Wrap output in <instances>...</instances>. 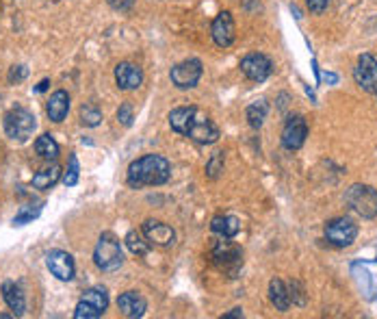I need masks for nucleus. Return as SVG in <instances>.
Wrapping results in <instances>:
<instances>
[{"mask_svg":"<svg viewBox=\"0 0 377 319\" xmlns=\"http://www.w3.org/2000/svg\"><path fill=\"white\" fill-rule=\"evenodd\" d=\"M169 126L174 133L193 139L200 146L217 144L222 137V131L215 122H210L208 115L197 107H178L169 113Z\"/></svg>","mask_w":377,"mask_h":319,"instance_id":"obj_1","label":"nucleus"},{"mask_svg":"<svg viewBox=\"0 0 377 319\" xmlns=\"http://www.w3.org/2000/svg\"><path fill=\"white\" fill-rule=\"evenodd\" d=\"M171 178V165L161 154H144L128 165L126 183L130 189L165 185Z\"/></svg>","mask_w":377,"mask_h":319,"instance_id":"obj_2","label":"nucleus"},{"mask_svg":"<svg viewBox=\"0 0 377 319\" xmlns=\"http://www.w3.org/2000/svg\"><path fill=\"white\" fill-rule=\"evenodd\" d=\"M93 263L100 272H117L124 263V252H122V244L113 232H102L98 244L93 248Z\"/></svg>","mask_w":377,"mask_h":319,"instance_id":"obj_3","label":"nucleus"},{"mask_svg":"<svg viewBox=\"0 0 377 319\" xmlns=\"http://www.w3.org/2000/svg\"><path fill=\"white\" fill-rule=\"evenodd\" d=\"M345 202L351 211H355L364 219L377 217V189L371 185L355 183L345 191Z\"/></svg>","mask_w":377,"mask_h":319,"instance_id":"obj_4","label":"nucleus"},{"mask_svg":"<svg viewBox=\"0 0 377 319\" xmlns=\"http://www.w3.org/2000/svg\"><path fill=\"white\" fill-rule=\"evenodd\" d=\"M3 126H5L7 137L13 139V142H26V139L33 135L37 122H35V115H33L29 109L15 107V109H11V111L5 113Z\"/></svg>","mask_w":377,"mask_h":319,"instance_id":"obj_5","label":"nucleus"},{"mask_svg":"<svg viewBox=\"0 0 377 319\" xmlns=\"http://www.w3.org/2000/svg\"><path fill=\"white\" fill-rule=\"evenodd\" d=\"M109 309V293L105 287H91L83 291L74 309V319H98Z\"/></svg>","mask_w":377,"mask_h":319,"instance_id":"obj_6","label":"nucleus"},{"mask_svg":"<svg viewBox=\"0 0 377 319\" xmlns=\"http://www.w3.org/2000/svg\"><path fill=\"white\" fill-rule=\"evenodd\" d=\"M213 261L220 269L230 274V278H236V274L243 267V252L230 244V239L222 237V242L213 244Z\"/></svg>","mask_w":377,"mask_h":319,"instance_id":"obj_7","label":"nucleus"},{"mask_svg":"<svg viewBox=\"0 0 377 319\" xmlns=\"http://www.w3.org/2000/svg\"><path fill=\"white\" fill-rule=\"evenodd\" d=\"M358 237V224L351 217H334L325 224V239L336 248H349Z\"/></svg>","mask_w":377,"mask_h":319,"instance_id":"obj_8","label":"nucleus"},{"mask_svg":"<svg viewBox=\"0 0 377 319\" xmlns=\"http://www.w3.org/2000/svg\"><path fill=\"white\" fill-rule=\"evenodd\" d=\"M351 276L367 300H377V261H355Z\"/></svg>","mask_w":377,"mask_h":319,"instance_id":"obj_9","label":"nucleus"},{"mask_svg":"<svg viewBox=\"0 0 377 319\" xmlns=\"http://www.w3.org/2000/svg\"><path fill=\"white\" fill-rule=\"evenodd\" d=\"M202 61L200 59H187V61L176 64L169 72L171 83L178 89H193L202 78Z\"/></svg>","mask_w":377,"mask_h":319,"instance_id":"obj_10","label":"nucleus"},{"mask_svg":"<svg viewBox=\"0 0 377 319\" xmlns=\"http://www.w3.org/2000/svg\"><path fill=\"white\" fill-rule=\"evenodd\" d=\"M241 72L245 74V78H249V81L254 83H265L267 78L271 76L273 72V64L271 59L263 52H249L241 59L239 64Z\"/></svg>","mask_w":377,"mask_h":319,"instance_id":"obj_11","label":"nucleus"},{"mask_svg":"<svg viewBox=\"0 0 377 319\" xmlns=\"http://www.w3.org/2000/svg\"><path fill=\"white\" fill-rule=\"evenodd\" d=\"M353 81L360 89L375 94L377 91V59L369 52L360 54L358 64L353 68Z\"/></svg>","mask_w":377,"mask_h":319,"instance_id":"obj_12","label":"nucleus"},{"mask_svg":"<svg viewBox=\"0 0 377 319\" xmlns=\"http://www.w3.org/2000/svg\"><path fill=\"white\" fill-rule=\"evenodd\" d=\"M46 265L50 269V274L54 278L63 283H70L74 274H76V263H74V256L66 250H50L46 254Z\"/></svg>","mask_w":377,"mask_h":319,"instance_id":"obj_13","label":"nucleus"},{"mask_svg":"<svg viewBox=\"0 0 377 319\" xmlns=\"http://www.w3.org/2000/svg\"><path fill=\"white\" fill-rule=\"evenodd\" d=\"M210 35H213V42L220 48H230L234 44L236 27H234V20H232L230 11L217 13V17L213 20V24H210Z\"/></svg>","mask_w":377,"mask_h":319,"instance_id":"obj_14","label":"nucleus"},{"mask_svg":"<svg viewBox=\"0 0 377 319\" xmlns=\"http://www.w3.org/2000/svg\"><path fill=\"white\" fill-rule=\"evenodd\" d=\"M308 137V124L302 115H293L286 119L284 131H282V146L286 150H300L306 144Z\"/></svg>","mask_w":377,"mask_h":319,"instance_id":"obj_15","label":"nucleus"},{"mask_svg":"<svg viewBox=\"0 0 377 319\" xmlns=\"http://www.w3.org/2000/svg\"><path fill=\"white\" fill-rule=\"evenodd\" d=\"M141 232L146 235V239L152 246H161V248H169L176 242V230L158 219H146Z\"/></svg>","mask_w":377,"mask_h":319,"instance_id":"obj_16","label":"nucleus"},{"mask_svg":"<svg viewBox=\"0 0 377 319\" xmlns=\"http://www.w3.org/2000/svg\"><path fill=\"white\" fill-rule=\"evenodd\" d=\"M115 83L120 89L124 91H132V89H139L144 83V70L139 68L137 64H130V61H122L115 66Z\"/></svg>","mask_w":377,"mask_h":319,"instance_id":"obj_17","label":"nucleus"},{"mask_svg":"<svg viewBox=\"0 0 377 319\" xmlns=\"http://www.w3.org/2000/svg\"><path fill=\"white\" fill-rule=\"evenodd\" d=\"M0 293H3L5 304L9 306V311L15 317H22L26 313V295H24V289H22V285H20V283L5 281L3 287H0Z\"/></svg>","mask_w":377,"mask_h":319,"instance_id":"obj_18","label":"nucleus"},{"mask_svg":"<svg viewBox=\"0 0 377 319\" xmlns=\"http://www.w3.org/2000/svg\"><path fill=\"white\" fill-rule=\"evenodd\" d=\"M117 309H120V313L128 319H137V317H144L146 311H148V302L146 297L141 293L137 291H126L122 293L120 297H117Z\"/></svg>","mask_w":377,"mask_h":319,"instance_id":"obj_19","label":"nucleus"},{"mask_svg":"<svg viewBox=\"0 0 377 319\" xmlns=\"http://www.w3.org/2000/svg\"><path fill=\"white\" fill-rule=\"evenodd\" d=\"M46 113L50 117V122L61 124L70 113V94L66 89H56L46 103Z\"/></svg>","mask_w":377,"mask_h":319,"instance_id":"obj_20","label":"nucleus"},{"mask_svg":"<svg viewBox=\"0 0 377 319\" xmlns=\"http://www.w3.org/2000/svg\"><path fill=\"white\" fill-rule=\"evenodd\" d=\"M210 228L220 237L234 239L241 230V222H239V217H234V215H217V217H213Z\"/></svg>","mask_w":377,"mask_h":319,"instance_id":"obj_21","label":"nucleus"},{"mask_svg":"<svg viewBox=\"0 0 377 319\" xmlns=\"http://www.w3.org/2000/svg\"><path fill=\"white\" fill-rule=\"evenodd\" d=\"M59 181H61V168H59L56 163H52L44 170H39L33 176V187L39 191H50Z\"/></svg>","mask_w":377,"mask_h":319,"instance_id":"obj_22","label":"nucleus"},{"mask_svg":"<svg viewBox=\"0 0 377 319\" xmlns=\"http://www.w3.org/2000/svg\"><path fill=\"white\" fill-rule=\"evenodd\" d=\"M269 300L271 304L280 311V313H286L291 309V295H288V289L286 285L280 281V278H273L269 283Z\"/></svg>","mask_w":377,"mask_h":319,"instance_id":"obj_23","label":"nucleus"},{"mask_svg":"<svg viewBox=\"0 0 377 319\" xmlns=\"http://www.w3.org/2000/svg\"><path fill=\"white\" fill-rule=\"evenodd\" d=\"M35 152L42 156V158H46V161H56V158H59V144H56V139H54L50 133H44L42 137H37Z\"/></svg>","mask_w":377,"mask_h":319,"instance_id":"obj_24","label":"nucleus"},{"mask_svg":"<svg viewBox=\"0 0 377 319\" xmlns=\"http://www.w3.org/2000/svg\"><path fill=\"white\" fill-rule=\"evenodd\" d=\"M267 113H269V105H267V101H256V103H252V105L247 107V111H245L247 124H249L254 131H258V128H261V126L265 124Z\"/></svg>","mask_w":377,"mask_h":319,"instance_id":"obj_25","label":"nucleus"},{"mask_svg":"<svg viewBox=\"0 0 377 319\" xmlns=\"http://www.w3.org/2000/svg\"><path fill=\"white\" fill-rule=\"evenodd\" d=\"M42 209H44V202H31V205L20 207V211L13 217V226L20 228V226L31 224L33 219H37L39 215H42Z\"/></svg>","mask_w":377,"mask_h":319,"instance_id":"obj_26","label":"nucleus"},{"mask_svg":"<svg viewBox=\"0 0 377 319\" xmlns=\"http://www.w3.org/2000/svg\"><path fill=\"white\" fill-rule=\"evenodd\" d=\"M126 246H128V250L132 252V254H137V256H146L148 252H150V242L146 239V235L144 232H137V230H130L128 235H126Z\"/></svg>","mask_w":377,"mask_h":319,"instance_id":"obj_27","label":"nucleus"},{"mask_svg":"<svg viewBox=\"0 0 377 319\" xmlns=\"http://www.w3.org/2000/svg\"><path fill=\"white\" fill-rule=\"evenodd\" d=\"M102 122V111L93 107V105H83L81 107V124L85 128H95Z\"/></svg>","mask_w":377,"mask_h":319,"instance_id":"obj_28","label":"nucleus"},{"mask_svg":"<svg viewBox=\"0 0 377 319\" xmlns=\"http://www.w3.org/2000/svg\"><path fill=\"white\" fill-rule=\"evenodd\" d=\"M222 172H224V152H215L206 163V176L210 181H217V178L222 176Z\"/></svg>","mask_w":377,"mask_h":319,"instance_id":"obj_29","label":"nucleus"},{"mask_svg":"<svg viewBox=\"0 0 377 319\" xmlns=\"http://www.w3.org/2000/svg\"><path fill=\"white\" fill-rule=\"evenodd\" d=\"M78 176H81V165H78V156L72 152L70 154V163H68V172L63 174L66 187H74L78 183Z\"/></svg>","mask_w":377,"mask_h":319,"instance_id":"obj_30","label":"nucleus"},{"mask_svg":"<svg viewBox=\"0 0 377 319\" xmlns=\"http://www.w3.org/2000/svg\"><path fill=\"white\" fill-rule=\"evenodd\" d=\"M288 295H291V302L297 304V306H306V291H304V285L300 281H293L288 285Z\"/></svg>","mask_w":377,"mask_h":319,"instance_id":"obj_31","label":"nucleus"},{"mask_svg":"<svg viewBox=\"0 0 377 319\" xmlns=\"http://www.w3.org/2000/svg\"><path fill=\"white\" fill-rule=\"evenodd\" d=\"M132 119H134L132 105H130V103H124L120 109H117V122H120L122 126H132Z\"/></svg>","mask_w":377,"mask_h":319,"instance_id":"obj_32","label":"nucleus"},{"mask_svg":"<svg viewBox=\"0 0 377 319\" xmlns=\"http://www.w3.org/2000/svg\"><path fill=\"white\" fill-rule=\"evenodd\" d=\"M29 76V70H26V66H13L11 70H9V83H22L24 78Z\"/></svg>","mask_w":377,"mask_h":319,"instance_id":"obj_33","label":"nucleus"},{"mask_svg":"<svg viewBox=\"0 0 377 319\" xmlns=\"http://www.w3.org/2000/svg\"><path fill=\"white\" fill-rule=\"evenodd\" d=\"M306 5L312 13H323L330 5V0H306Z\"/></svg>","mask_w":377,"mask_h":319,"instance_id":"obj_34","label":"nucleus"},{"mask_svg":"<svg viewBox=\"0 0 377 319\" xmlns=\"http://www.w3.org/2000/svg\"><path fill=\"white\" fill-rule=\"evenodd\" d=\"M107 3H109V7H113L115 11H128V9H132L134 0H107Z\"/></svg>","mask_w":377,"mask_h":319,"instance_id":"obj_35","label":"nucleus"},{"mask_svg":"<svg viewBox=\"0 0 377 319\" xmlns=\"http://www.w3.org/2000/svg\"><path fill=\"white\" fill-rule=\"evenodd\" d=\"M232 317H243V309H232V311L226 313L222 319H232Z\"/></svg>","mask_w":377,"mask_h":319,"instance_id":"obj_36","label":"nucleus"},{"mask_svg":"<svg viewBox=\"0 0 377 319\" xmlns=\"http://www.w3.org/2000/svg\"><path fill=\"white\" fill-rule=\"evenodd\" d=\"M48 85H50V81H48V78H44V81L35 87V91H37V94H42V91H46V89H48Z\"/></svg>","mask_w":377,"mask_h":319,"instance_id":"obj_37","label":"nucleus"}]
</instances>
